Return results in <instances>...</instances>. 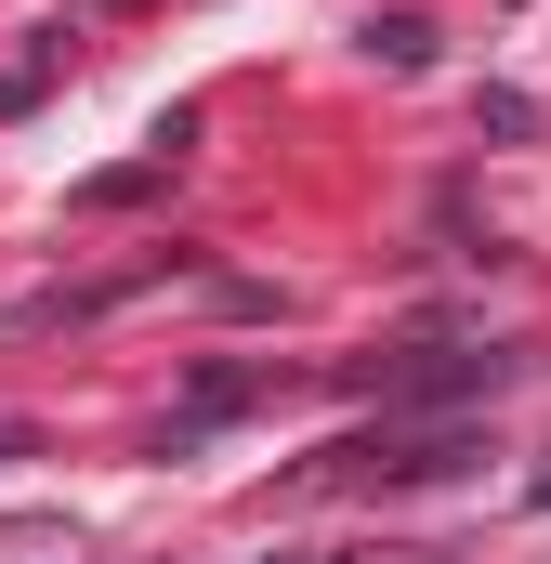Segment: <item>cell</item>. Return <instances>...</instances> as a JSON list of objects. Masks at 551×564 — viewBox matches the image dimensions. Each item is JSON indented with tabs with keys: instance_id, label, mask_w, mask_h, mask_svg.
Listing matches in <instances>:
<instances>
[{
	"instance_id": "1",
	"label": "cell",
	"mask_w": 551,
	"mask_h": 564,
	"mask_svg": "<svg viewBox=\"0 0 551 564\" xmlns=\"http://www.w3.org/2000/svg\"><path fill=\"white\" fill-rule=\"evenodd\" d=\"M381 381V408H473V394H512L526 381V355H473V341H433V355H408V368H368Z\"/></svg>"
},
{
	"instance_id": "2",
	"label": "cell",
	"mask_w": 551,
	"mask_h": 564,
	"mask_svg": "<svg viewBox=\"0 0 551 564\" xmlns=\"http://www.w3.org/2000/svg\"><path fill=\"white\" fill-rule=\"evenodd\" d=\"M276 564H355V552H276Z\"/></svg>"
}]
</instances>
